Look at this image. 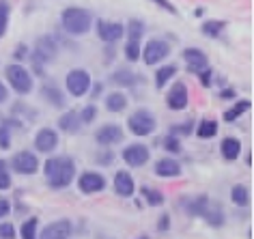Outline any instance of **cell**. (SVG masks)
Instances as JSON below:
<instances>
[{
	"label": "cell",
	"instance_id": "cell-1",
	"mask_svg": "<svg viewBox=\"0 0 254 239\" xmlns=\"http://www.w3.org/2000/svg\"><path fill=\"white\" fill-rule=\"evenodd\" d=\"M75 177V162L67 155L50 157L46 162V181L52 190H63V187L71 185Z\"/></svg>",
	"mask_w": 254,
	"mask_h": 239
},
{
	"label": "cell",
	"instance_id": "cell-2",
	"mask_svg": "<svg viewBox=\"0 0 254 239\" xmlns=\"http://www.w3.org/2000/svg\"><path fill=\"white\" fill-rule=\"evenodd\" d=\"M63 20V28L67 30L69 35H86L91 30V24H93V15L88 13L86 9H80V7H69L63 11L61 15Z\"/></svg>",
	"mask_w": 254,
	"mask_h": 239
},
{
	"label": "cell",
	"instance_id": "cell-3",
	"mask_svg": "<svg viewBox=\"0 0 254 239\" xmlns=\"http://www.w3.org/2000/svg\"><path fill=\"white\" fill-rule=\"evenodd\" d=\"M127 127H129V131L134 136L142 138V136L153 134L155 127H157V121H155V117L151 115L149 110H136L134 115L127 119Z\"/></svg>",
	"mask_w": 254,
	"mask_h": 239
},
{
	"label": "cell",
	"instance_id": "cell-4",
	"mask_svg": "<svg viewBox=\"0 0 254 239\" xmlns=\"http://www.w3.org/2000/svg\"><path fill=\"white\" fill-rule=\"evenodd\" d=\"M4 73H7V80L9 84L13 86L15 93H20V95H28L30 91H33V78H30L28 69H24L22 65H9L4 69Z\"/></svg>",
	"mask_w": 254,
	"mask_h": 239
},
{
	"label": "cell",
	"instance_id": "cell-5",
	"mask_svg": "<svg viewBox=\"0 0 254 239\" xmlns=\"http://www.w3.org/2000/svg\"><path fill=\"white\" fill-rule=\"evenodd\" d=\"M65 84L73 97H82L91 91V75L86 69H71L65 78Z\"/></svg>",
	"mask_w": 254,
	"mask_h": 239
},
{
	"label": "cell",
	"instance_id": "cell-6",
	"mask_svg": "<svg viewBox=\"0 0 254 239\" xmlns=\"http://www.w3.org/2000/svg\"><path fill=\"white\" fill-rule=\"evenodd\" d=\"M144 65H160L164 59H168L170 54V46L164 39H151L147 41V46L140 50Z\"/></svg>",
	"mask_w": 254,
	"mask_h": 239
},
{
	"label": "cell",
	"instance_id": "cell-7",
	"mask_svg": "<svg viewBox=\"0 0 254 239\" xmlns=\"http://www.w3.org/2000/svg\"><path fill=\"white\" fill-rule=\"evenodd\" d=\"M121 155H123V162H125V164H127V166H131V168H140V166H144V164L149 162V157H151L149 147H147V144H140V142L125 147Z\"/></svg>",
	"mask_w": 254,
	"mask_h": 239
},
{
	"label": "cell",
	"instance_id": "cell-8",
	"mask_svg": "<svg viewBox=\"0 0 254 239\" xmlns=\"http://www.w3.org/2000/svg\"><path fill=\"white\" fill-rule=\"evenodd\" d=\"M11 166H13V171L20 173V175H35L37 168H39V157L35 153H30V151H20L17 155H13Z\"/></svg>",
	"mask_w": 254,
	"mask_h": 239
},
{
	"label": "cell",
	"instance_id": "cell-9",
	"mask_svg": "<svg viewBox=\"0 0 254 239\" xmlns=\"http://www.w3.org/2000/svg\"><path fill=\"white\" fill-rule=\"evenodd\" d=\"M125 138L123 129L119 127V125H101V127L95 131V140H97V144H101V147H112V144H119L121 140Z\"/></svg>",
	"mask_w": 254,
	"mask_h": 239
},
{
	"label": "cell",
	"instance_id": "cell-10",
	"mask_svg": "<svg viewBox=\"0 0 254 239\" xmlns=\"http://www.w3.org/2000/svg\"><path fill=\"white\" fill-rule=\"evenodd\" d=\"M56 52H59V48H56V41L52 35H43L39 41H37V50H35V62H50L56 59Z\"/></svg>",
	"mask_w": 254,
	"mask_h": 239
},
{
	"label": "cell",
	"instance_id": "cell-11",
	"mask_svg": "<svg viewBox=\"0 0 254 239\" xmlns=\"http://www.w3.org/2000/svg\"><path fill=\"white\" fill-rule=\"evenodd\" d=\"M190 104V95H188V86L183 82H177L173 89H170V93L166 95V106L170 110L179 112V110H186Z\"/></svg>",
	"mask_w": 254,
	"mask_h": 239
},
{
	"label": "cell",
	"instance_id": "cell-12",
	"mask_svg": "<svg viewBox=\"0 0 254 239\" xmlns=\"http://www.w3.org/2000/svg\"><path fill=\"white\" fill-rule=\"evenodd\" d=\"M183 60L188 62V69L192 73H200V71H205V69L209 67L207 54L202 52V50H198V48H186L183 50Z\"/></svg>",
	"mask_w": 254,
	"mask_h": 239
},
{
	"label": "cell",
	"instance_id": "cell-13",
	"mask_svg": "<svg viewBox=\"0 0 254 239\" xmlns=\"http://www.w3.org/2000/svg\"><path fill=\"white\" fill-rule=\"evenodd\" d=\"M97 35H99V39L106 41V43H117L119 39H123L125 26H123V24H119V22H106V20H101L97 24Z\"/></svg>",
	"mask_w": 254,
	"mask_h": 239
},
{
	"label": "cell",
	"instance_id": "cell-14",
	"mask_svg": "<svg viewBox=\"0 0 254 239\" xmlns=\"http://www.w3.org/2000/svg\"><path fill=\"white\" fill-rule=\"evenodd\" d=\"M56 147H59V134H56L54 129L43 127V129L37 131V136H35V149L39 151V153H52Z\"/></svg>",
	"mask_w": 254,
	"mask_h": 239
},
{
	"label": "cell",
	"instance_id": "cell-15",
	"mask_svg": "<svg viewBox=\"0 0 254 239\" xmlns=\"http://www.w3.org/2000/svg\"><path fill=\"white\" fill-rule=\"evenodd\" d=\"M69 237H71V222L63 218V220H56V222L48 224L41 231L39 239H69Z\"/></svg>",
	"mask_w": 254,
	"mask_h": 239
},
{
	"label": "cell",
	"instance_id": "cell-16",
	"mask_svg": "<svg viewBox=\"0 0 254 239\" xmlns=\"http://www.w3.org/2000/svg\"><path fill=\"white\" fill-rule=\"evenodd\" d=\"M78 187L84 194H95L106 187V179H104V175H99V173H84L78 179Z\"/></svg>",
	"mask_w": 254,
	"mask_h": 239
},
{
	"label": "cell",
	"instance_id": "cell-17",
	"mask_svg": "<svg viewBox=\"0 0 254 239\" xmlns=\"http://www.w3.org/2000/svg\"><path fill=\"white\" fill-rule=\"evenodd\" d=\"M134 190H136L134 179H131V175L127 171H119L114 175V192H117L119 196L129 198V196H134Z\"/></svg>",
	"mask_w": 254,
	"mask_h": 239
},
{
	"label": "cell",
	"instance_id": "cell-18",
	"mask_svg": "<svg viewBox=\"0 0 254 239\" xmlns=\"http://www.w3.org/2000/svg\"><path fill=\"white\" fill-rule=\"evenodd\" d=\"M155 175L157 177H164V179L179 177L181 175V164L177 160H173V157H162V160L155 164Z\"/></svg>",
	"mask_w": 254,
	"mask_h": 239
},
{
	"label": "cell",
	"instance_id": "cell-19",
	"mask_svg": "<svg viewBox=\"0 0 254 239\" xmlns=\"http://www.w3.org/2000/svg\"><path fill=\"white\" fill-rule=\"evenodd\" d=\"M59 127L63 131H67V134H78L80 127H82V123H80V117H78V112H65L61 119H59Z\"/></svg>",
	"mask_w": 254,
	"mask_h": 239
},
{
	"label": "cell",
	"instance_id": "cell-20",
	"mask_svg": "<svg viewBox=\"0 0 254 239\" xmlns=\"http://www.w3.org/2000/svg\"><path fill=\"white\" fill-rule=\"evenodd\" d=\"M222 155H224V160H228V162L237 160L241 155V142L233 136L224 138V140H222Z\"/></svg>",
	"mask_w": 254,
	"mask_h": 239
},
{
	"label": "cell",
	"instance_id": "cell-21",
	"mask_svg": "<svg viewBox=\"0 0 254 239\" xmlns=\"http://www.w3.org/2000/svg\"><path fill=\"white\" fill-rule=\"evenodd\" d=\"M177 71H179V67L177 65H164V67H160L155 71V86L157 89H164L170 80L177 75Z\"/></svg>",
	"mask_w": 254,
	"mask_h": 239
},
{
	"label": "cell",
	"instance_id": "cell-22",
	"mask_svg": "<svg viewBox=\"0 0 254 239\" xmlns=\"http://www.w3.org/2000/svg\"><path fill=\"white\" fill-rule=\"evenodd\" d=\"M202 218L207 220L211 226H222L224 224V216H222V207L215 203H207L205 211H202Z\"/></svg>",
	"mask_w": 254,
	"mask_h": 239
},
{
	"label": "cell",
	"instance_id": "cell-23",
	"mask_svg": "<svg viewBox=\"0 0 254 239\" xmlns=\"http://www.w3.org/2000/svg\"><path fill=\"white\" fill-rule=\"evenodd\" d=\"M250 106H252L250 99H241V102L233 104V108H228V110L224 112V121H226V123H235L241 115H244V112L250 110Z\"/></svg>",
	"mask_w": 254,
	"mask_h": 239
},
{
	"label": "cell",
	"instance_id": "cell-24",
	"mask_svg": "<svg viewBox=\"0 0 254 239\" xmlns=\"http://www.w3.org/2000/svg\"><path fill=\"white\" fill-rule=\"evenodd\" d=\"M125 108H127V97L123 95V93L114 91V93H110V95L106 97V110H110V112H123Z\"/></svg>",
	"mask_w": 254,
	"mask_h": 239
},
{
	"label": "cell",
	"instance_id": "cell-25",
	"mask_svg": "<svg viewBox=\"0 0 254 239\" xmlns=\"http://www.w3.org/2000/svg\"><path fill=\"white\" fill-rule=\"evenodd\" d=\"M41 95H43V99H46L48 104L56 106V108L65 106V97H63V93L56 89V86H43V89H41Z\"/></svg>",
	"mask_w": 254,
	"mask_h": 239
},
{
	"label": "cell",
	"instance_id": "cell-26",
	"mask_svg": "<svg viewBox=\"0 0 254 239\" xmlns=\"http://www.w3.org/2000/svg\"><path fill=\"white\" fill-rule=\"evenodd\" d=\"M112 82L117 86H134L136 84V73H131L129 69H119V71L112 73Z\"/></svg>",
	"mask_w": 254,
	"mask_h": 239
},
{
	"label": "cell",
	"instance_id": "cell-27",
	"mask_svg": "<svg viewBox=\"0 0 254 239\" xmlns=\"http://www.w3.org/2000/svg\"><path fill=\"white\" fill-rule=\"evenodd\" d=\"M218 134V123L213 121V119H202L198 129H196V136L202 138V140H207V138H213Z\"/></svg>",
	"mask_w": 254,
	"mask_h": 239
},
{
	"label": "cell",
	"instance_id": "cell-28",
	"mask_svg": "<svg viewBox=\"0 0 254 239\" xmlns=\"http://www.w3.org/2000/svg\"><path fill=\"white\" fill-rule=\"evenodd\" d=\"M224 28H226V22H222V20H207L200 26L202 35H207V37H220Z\"/></svg>",
	"mask_w": 254,
	"mask_h": 239
},
{
	"label": "cell",
	"instance_id": "cell-29",
	"mask_svg": "<svg viewBox=\"0 0 254 239\" xmlns=\"http://www.w3.org/2000/svg\"><path fill=\"white\" fill-rule=\"evenodd\" d=\"M231 198H233V203L237 207H246L248 200H250V192H248L246 185L237 183V185H233V190H231Z\"/></svg>",
	"mask_w": 254,
	"mask_h": 239
},
{
	"label": "cell",
	"instance_id": "cell-30",
	"mask_svg": "<svg viewBox=\"0 0 254 239\" xmlns=\"http://www.w3.org/2000/svg\"><path fill=\"white\" fill-rule=\"evenodd\" d=\"M125 35H127V41H140L144 35V24L140 20H131L125 28Z\"/></svg>",
	"mask_w": 254,
	"mask_h": 239
},
{
	"label": "cell",
	"instance_id": "cell-31",
	"mask_svg": "<svg viewBox=\"0 0 254 239\" xmlns=\"http://www.w3.org/2000/svg\"><path fill=\"white\" fill-rule=\"evenodd\" d=\"M9 17H11V4H9V0H0V39H2L4 33H7Z\"/></svg>",
	"mask_w": 254,
	"mask_h": 239
},
{
	"label": "cell",
	"instance_id": "cell-32",
	"mask_svg": "<svg viewBox=\"0 0 254 239\" xmlns=\"http://www.w3.org/2000/svg\"><path fill=\"white\" fill-rule=\"evenodd\" d=\"M37 224H39V220L37 218H28L26 222L22 224V229H20L22 239H37Z\"/></svg>",
	"mask_w": 254,
	"mask_h": 239
},
{
	"label": "cell",
	"instance_id": "cell-33",
	"mask_svg": "<svg viewBox=\"0 0 254 239\" xmlns=\"http://www.w3.org/2000/svg\"><path fill=\"white\" fill-rule=\"evenodd\" d=\"M140 194H142L144 198H147V203H149L151 207H157V205L164 203V194L157 192V190H153V187H140Z\"/></svg>",
	"mask_w": 254,
	"mask_h": 239
},
{
	"label": "cell",
	"instance_id": "cell-34",
	"mask_svg": "<svg viewBox=\"0 0 254 239\" xmlns=\"http://www.w3.org/2000/svg\"><path fill=\"white\" fill-rule=\"evenodd\" d=\"M207 203H209L207 196H198V198L190 200L188 207H186V211H188V213H192V216H202V211H205Z\"/></svg>",
	"mask_w": 254,
	"mask_h": 239
},
{
	"label": "cell",
	"instance_id": "cell-35",
	"mask_svg": "<svg viewBox=\"0 0 254 239\" xmlns=\"http://www.w3.org/2000/svg\"><path fill=\"white\" fill-rule=\"evenodd\" d=\"M123 52H125V59L129 62L140 60V41H127Z\"/></svg>",
	"mask_w": 254,
	"mask_h": 239
},
{
	"label": "cell",
	"instance_id": "cell-36",
	"mask_svg": "<svg viewBox=\"0 0 254 239\" xmlns=\"http://www.w3.org/2000/svg\"><path fill=\"white\" fill-rule=\"evenodd\" d=\"M11 187V173L9 164L4 160H0V190H9Z\"/></svg>",
	"mask_w": 254,
	"mask_h": 239
},
{
	"label": "cell",
	"instance_id": "cell-37",
	"mask_svg": "<svg viewBox=\"0 0 254 239\" xmlns=\"http://www.w3.org/2000/svg\"><path fill=\"white\" fill-rule=\"evenodd\" d=\"M78 117H80V123H82V125H88V123L95 121V117H97V108H95L93 104H88Z\"/></svg>",
	"mask_w": 254,
	"mask_h": 239
},
{
	"label": "cell",
	"instance_id": "cell-38",
	"mask_svg": "<svg viewBox=\"0 0 254 239\" xmlns=\"http://www.w3.org/2000/svg\"><path fill=\"white\" fill-rule=\"evenodd\" d=\"M164 149L168 151V153H179L181 151V142L177 136H166L164 138Z\"/></svg>",
	"mask_w": 254,
	"mask_h": 239
},
{
	"label": "cell",
	"instance_id": "cell-39",
	"mask_svg": "<svg viewBox=\"0 0 254 239\" xmlns=\"http://www.w3.org/2000/svg\"><path fill=\"white\" fill-rule=\"evenodd\" d=\"M0 239H15V229L11 222L0 224Z\"/></svg>",
	"mask_w": 254,
	"mask_h": 239
},
{
	"label": "cell",
	"instance_id": "cell-40",
	"mask_svg": "<svg viewBox=\"0 0 254 239\" xmlns=\"http://www.w3.org/2000/svg\"><path fill=\"white\" fill-rule=\"evenodd\" d=\"M9 147H11V134L2 125V127H0V149H9Z\"/></svg>",
	"mask_w": 254,
	"mask_h": 239
},
{
	"label": "cell",
	"instance_id": "cell-41",
	"mask_svg": "<svg viewBox=\"0 0 254 239\" xmlns=\"http://www.w3.org/2000/svg\"><path fill=\"white\" fill-rule=\"evenodd\" d=\"M153 2L157 4V7H162L164 11H168V13H173V15H177V13H179V9H177L175 4L170 2V0H153Z\"/></svg>",
	"mask_w": 254,
	"mask_h": 239
},
{
	"label": "cell",
	"instance_id": "cell-42",
	"mask_svg": "<svg viewBox=\"0 0 254 239\" xmlns=\"http://www.w3.org/2000/svg\"><path fill=\"white\" fill-rule=\"evenodd\" d=\"M192 131V121L186 123V125H179V127H173L170 129V136H179V134H190Z\"/></svg>",
	"mask_w": 254,
	"mask_h": 239
},
{
	"label": "cell",
	"instance_id": "cell-43",
	"mask_svg": "<svg viewBox=\"0 0 254 239\" xmlns=\"http://www.w3.org/2000/svg\"><path fill=\"white\" fill-rule=\"evenodd\" d=\"M13 56H15V60H24V59H26V56H28V48L24 46V43H20V46L15 48Z\"/></svg>",
	"mask_w": 254,
	"mask_h": 239
},
{
	"label": "cell",
	"instance_id": "cell-44",
	"mask_svg": "<svg viewBox=\"0 0 254 239\" xmlns=\"http://www.w3.org/2000/svg\"><path fill=\"white\" fill-rule=\"evenodd\" d=\"M9 211H11V203L4 200V198H0V220H2L4 216H9Z\"/></svg>",
	"mask_w": 254,
	"mask_h": 239
},
{
	"label": "cell",
	"instance_id": "cell-45",
	"mask_svg": "<svg viewBox=\"0 0 254 239\" xmlns=\"http://www.w3.org/2000/svg\"><path fill=\"white\" fill-rule=\"evenodd\" d=\"M157 229H160V231H168L170 229V216H168V213H164V216L160 218V222H157Z\"/></svg>",
	"mask_w": 254,
	"mask_h": 239
},
{
	"label": "cell",
	"instance_id": "cell-46",
	"mask_svg": "<svg viewBox=\"0 0 254 239\" xmlns=\"http://www.w3.org/2000/svg\"><path fill=\"white\" fill-rule=\"evenodd\" d=\"M198 75H200V82H202V84H205V86H209V82H211V69H209V67H207V69H205V71H200Z\"/></svg>",
	"mask_w": 254,
	"mask_h": 239
},
{
	"label": "cell",
	"instance_id": "cell-47",
	"mask_svg": "<svg viewBox=\"0 0 254 239\" xmlns=\"http://www.w3.org/2000/svg\"><path fill=\"white\" fill-rule=\"evenodd\" d=\"M106 157H99V164H112V160H114V153H110V151H108V153H104Z\"/></svg>",
	"mask_w": 254,
	"mask_h": 239
},
{
	"label": "cell",
	"instance_id": "cell-48",
	"mask_svg": "<svg viewBox=\"0 0 254 239\" xmlns=\"http://www.w3.org/2000/svg\"><path fill=\"white\" fill-rule=\"evenodd\" d=\"M7 95H9V93H7V86H4L2 82H0V104H2V102H7Z\"/></svg>",
	"mask_w": 254,
	"mask_h": 239
},
{
	"label": "cell",
	"instance_id": "cell-49",
	"mask_svg": "<svg viewBox=\"0 0 254 239\" xmlns=\"http://www.w3.org/2000/svg\"><path fill=\"white\" fill-rule=\"evenodd\" d=\"M140 239H149V237H140Z\"/></svg>",
	"mask_w": 254,
	"mask_h": 239
}]
</instances>
